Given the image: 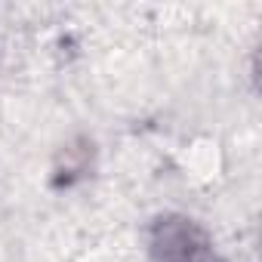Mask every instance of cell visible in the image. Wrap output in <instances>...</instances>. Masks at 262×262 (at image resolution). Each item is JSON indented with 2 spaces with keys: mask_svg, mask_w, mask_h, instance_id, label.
Returning <instances> with one entry per match:
<instances>
[{
  "mask_svg": "<svg viewBox=\"0 0 262 262\" xmlns=\"http://www.w3.org/2000/svg\"><path fill=\"white\" fill-rule=\"evenodd\" d=\"M148 253L155 262H216L210 231L185 213H161L148 225Z\"/></svg>",
  "mask_w": 262,
  "mask_h": 262,
  "instance_id": "1",
  "label": "cell"
}]
</instances>
